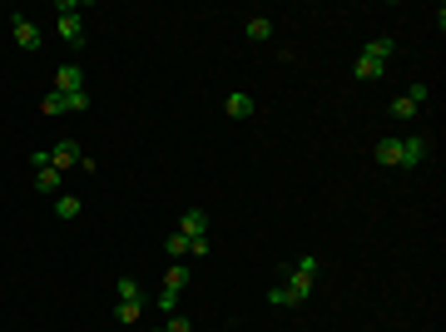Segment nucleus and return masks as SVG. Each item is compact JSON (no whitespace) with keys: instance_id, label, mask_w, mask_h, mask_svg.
Instances as JSON below:
<instances>
[{"instance_id":"obj_1","label":"nucleus","mask_w":446,"mask_h":332,"mask_svg":"<svg viewBox=\"0 0 446 332\" xmlns=\"http://www.w3.org/2000/svg\"><path fill=\"white\" fill-rule=\"evenodd\" d=\"M372 154H377V164H387V169H417V164H427L432 144H427L422 134H392V139H382Z\"/></svg>"},{"instance_id":"obj_2","label":"nucleus","mask_w":446,"mask_h":332,"mask_svg":"<svg viewBox=\"0 0 446 332\" xmlns=\"http://www.w3.org/2000/svg\"><path fill=\"white\" fill-rule=\"evenodd\" d=\"M278 283H283V288H288V293H293L298 303H308V293H313V283H318V253L298 258V263H293V268H288V273H283Z\"/></svg>"},{"instance_id":"obj_3","label":"nucleus","mask_w":446,"mask_h":332,"mask_svg":"<svg viewBox=\"0 0 446 332\" xmlns=\"http://www.w3.org/2000/svg\"><path fill=\"white\" fill-rule=\"evenodd\" d=\"M80 159H85V154H80V144H75V139H55V144H50V169L70 174Z\"/></svg>"},{"instance_id":"obj_4","label":"nucleus","mask_w":446,"mask_h":332,"mask_svg":"<svg viewBox=\"0 0 446 332\" xmlns=\"http://www.w3.org/2000/svg\"><path fill=\"white\" fill-rule=\"evenodd\" d=\"M10 35H15L20 50H40V25L30 15H10Z\"/></svg>"},{"instance_id":"obj_5","label":"nucleus","mask_w":446,"mask_h":332,"mask_svg":"<svg viewBox=\"0 0 446 332\" xmlns=\"http://www.w3.org/2000/svg\"><path fill=\"white\" fill-rule=\"evenodd\" d=\"M85 90V75H80V65L70 60V65H60L55 70V95H80Z\"/></svg>"},{"instance_id":"obj_6","label":"nucleus","mask_w":446,"mask_h":332,"mask_svg":"<svg viewBox=\"0 0 446 332\" xmlns=\"http://www.w3.org/2000/svg\"><path fill=\"white\" fill-rule=\"evenodd\" d=\"M179 233H184V238H209V214H204V209H189V214L179 219Z\"/></svg>"},{"instance_id":"obj_7","label":"nucleus","mask_w":446,"mask_h":332,"mask_svg":"<svg viewBox=\"0 0 446 332\" xmlns=\"http://www.w3.org/2000/svg\"><path fill=\"white\" fill-rule=\"evenodd\" d=\"M367 60H377V65H387L392 55H397V40L392 35H377V40H367V50H362Z\"/></svg>"},{"instance_id":"obj_8","label":"nucleus","mask_w":446,"mask_h":332,"mask_svg":"<svg viewBox=\"0 0 446 332\" xmlns=\"http://www.w3.org/2000/svg\"><path fill=\"white\" fill-rule=\"evenodd\" d=\"M223 114H228V119H253L258 105H253V95H228V100H223Z\"/></svg>"},{"instance_id":"obj_9","label":"nucleus","mask_w":446,"mask_h":332,"mask_svg":"<svg viewBox=\"0 0 446 332\" xmlns=\"http://www.w3.org/2000/svg\"><path fill=\"white\" fill-rule=\"evenodd\" d=\"M60 179H65L60 169H35V189L40 194H60Z\"/></svg>"},{"instance_id":"obj_10","label":"nucleus","mask_w":446,"mask_h":332,"mask_svg":"<svg viewBox=\"0 0 446 332\" xmlns=\"http://www.w3.org/2000/svg\"><path fill=\"white\" fill-rule=\"evenodd\" d=\"M55 219H80V199H75V194H55Z\"/></svg>"},{"instance_id":"obj_11","label":"nucleus","mask_w":446,"mask_h":332,"mask_svg":"<svg viewBox=\"0 0 446 332\" xmlns=\"http://www.w3.org/2000/svg\"><path fill=\"white\" fill-rule=\"evenodd\" d=\"M382 70H387V65H377V60H367V55H357V65H352L357 80H382Z\"/></svg>"},{"instance_id":"obj_12","label":"nucleus","mask_w":446,"mask_h":332,"mask_svg":"<svg viewBox=\"0 0 446 332\" xmlns=\"http://www.w3.org/2000/svg\"><path fill=\"white\" fill-rule=\"evenodd\" d=\"M164 288H169V293H184V288H189V263H174L169 278H164Z\"/></svg>"},{"instance_id":"obj_13","label":"nucleus","mask_w":446,"mask_h":332,"mask_svg":"<svg viewBox=\"0 0 446 332\" xmlns=\"http://www.w3.org/2000/svg\"><path fill=\"white\" fill-rule=\"evenodd\" d=\"M139 313H144V298H124V303H119V323H124V328H134Z\"/></svg>"},{"instance_id":"obj_14","label":"nucleus","mask_w":446,"mask_h":332,"mask_svg":"<svg viewBox=\"0 0 446 332\" xmlns=\"http://www.w3.org/2000/svg\"><path fill=\"white\" fill-rule=\"evenodd\" d=\"M60 35H65L70 45H80V40H85V30H80V15H60Z\"/></svg>"},{"instance_id":"obj_15","label":"nucleus","mask_w":446,"mask_h":332,"mask_svg":"<svg viewBox=\"0 0 446 332\" xmlns=\"http://www.w3.org/2000/svg\"><path fill=\"white\" fill-rule=\"evenodd\" d=\"M268 35H273V20L268 15H253L248 20V40H268Z\"/></svg>"},{"instance_id":"obj_16","label":"nucleus","mask_w":446,"mask_h":332,"mask_svg":"<svg viewBox=\"0 0 446 332\" xmlns=\"http://www.w3.org/2000/svg\"><path fill=\"white\" fill-rule=\"evenodd\" d=\"M392 119H397V124H407V119H417V105H412L407 95H402V100H392Z\"/></svg>"},{"instance_id":"obj_17","label":"nucleus","mask_w":446,"mask_h":332,"mask_svg":"<svg viewBox=\"0 0 446 332\" xmlns=\"http://www.w3.org/2000/svg\"><path fill=\"white\" fill-rule=\"evenodd\" d=\"M268 303H273V308H298V298H293V293H288L283 283H273V293H268Z\"/></svg>"},{"instance_id":"obj_18","label":"nucleus","mask_w":446,"mask_h":332,"mask_svg":"<svg viewBox=\"0 0 446 332\" xmlns=\"http://www.w3.org/2000/svg\"><path fill=\"white\" fill-rule=\"evenodd\" d=\"M40 114H50V119L65 114V95H45V100H40Z\"/></svg>"},{"instance_id":"obj_19","label":"nucleus","mask_w":446,"mask_h":332,"mask_svg":"<svg viewBox=\"0 0 446 332\" xmlns=\"http://www.w3.org/2000/svg\"><path fill=\"white\" fill-rule=\"evenodd\" d=\"M407 100H412V105H417V110H422V105H427V100H432V85H422V80H417V85H412V90H407Z\"/></svg>"},{"instance_id":"obj_20","label":"nucleus","mask_w":446,"mask_h":332,"mask_svg":"<svg viewBox=\"0 0 446 332\" xmlns=\"http://www.w3.org/2000/svg\"><path fill=\"white\" fill-rule=\"evenodd\" d=\"M164 248H169L174 258H189V238H184V233H169V243H164Z\"/></svg>"},{"instance_id":"obj_21","label":"nucleus","mask_w":446,"mask_h":332,"mask_svg":"<svg viewBox=\"0 0 446 332\" xmlns=\"http://www.w3.org/2000/svg\"><path fill=\"white\" fill-rule=\"evenodd\" d=\"M65 110L85 114V110H90V95H85V90H80V95H65Z\"/></svg>"},{"instance_id":"obj_22","label":"nucleus","mask_w":446,"mask_h":332,"mask_svg":"<svg viewBox=\"0 0 446 332\" xmlns=\"http://www.w3.org/2000/svg\"><path fill=\"white\" fill-rule=\"evenodd\" d=\"M124 298H144V293H139V283H134V278H119V303H124Z\"/></svg>"},{"instance_id":"obj_23","label":"nucleus","mask_w":446,"mask_h":332,"mask_svg":"<svg viewBox=\"0 0 446 332\" xmlns=\"http://www.w3.org/2000/svg\"><path fill=\"white\" fill-rule=\"evenodd\" d=\"M189 258H209V238H189Z\"/></svg>"},{"instance_id":"obj_24","label":"nucleus","mask_w":446,"mask_h":332,"mask_svg":"<svg viewBox=\"0 0 446 332\" xmlns=\"http://www.w3.org/2000/svg\"><path fill=\"white\" fill-rule=\"evenodd\" d=\"M174 308H179V293L164 288V293H159V313H174Z\"/></svg>"},{"instance_id":"obj_25","label":"nucleus","mask_w":446,"mask_h":332,"mask_svg":"<svg viewBox=\"0 0 446 332\" xmlns=\"http://www.w3.org/2000/svg\"><path fill=\"white\" fill-rule=\"evenodd\" d=\"M154 332H189V318H179V313H174L164 328H154Z\"/></svg>"},{"instance_id":"obj_26","label":"nucleus","mask_w":446,"mask_h":332,"mask_svg":"<svg viewBox=\"0 0 446 332\" xmlns=\"http://www.w3.org/2000/svg\"><path fill=\"white\" fill-rule=\"evenodd\" d=\"M30 169H50V149H35L30 154Z\"/></svg>"}]
</instances>
